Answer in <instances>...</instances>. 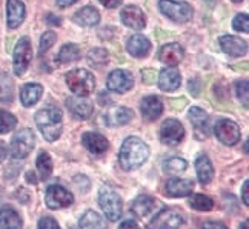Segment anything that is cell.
<instances>
[{
	"label": "cell",
	"instance_id": "7bdbcfd3",
	"mask_svg": "<svg viewBox=\"0 0 249 229\" xmlns=\"http://www.w3.org/2000/svg\"><path fill=\"white\" fill-rule=\"evenodd\" d=\"M249 182L246 180V182L243 183V189H242V197H243V203L248 206L249 205Z\"/></svg>",
	"mask_w": 249,
	"mask_h": 229
},
{
	"label": "cell",
	"instance_id": "c3c4849f",
	"mask_svg": "<svg viewBox=\"0 0 249 229\" xmlns=\"http://www.w3.org/2000/svg\"><path fill=\"white\" fill-rule=\"evenodd\" d=\"M75 2H77V0H57V5H59L60 8H66V6L75 3Z\"/></svg>",
	"mask_w": 249,
	"mask_h": 229
},
{
	"label": "cell",
	"instance_id": "ee69618b",
	"mask_svg": "<svg viewBox=\"0 0 249 229\" xmlns=\"http://www.w3.org/2000/svg\"><path fill=\"white\" fill-rule=\"evenodd\" d=\"M100 3L105 8H117L122 3V0H100Z\"/></svg>",
	"mask_w": 249,
	"mask_h": 229
},
{
	"label": "cell",
	"instance_id": "836d02e7",
	"mask_svg": "<svg viewBox=\"0 0 249 229\" xmlns=\"http://www.w3.org/2000/svg\"><path fill=\"white\" fill-rule=\"evenodd\" d=\"M109 60V54L107 50H103V48H95V50H91L89 54H88V62L89 65H94V66H103L107 65Z\"/></svg>",
	"mask_w": 249,
	"mask_h": 229
},
{
	"label": "cell",
	"instance_id": "484cf974",
	"mask_svg": "<svg viewBox=\"0 0 249 229\" xmlns=\"http://www.w3.org/2000/svg\"><path fill=\"white\" fill-rule=\"evenodd\" d=\"M196 173H197V177H198V182L202 185H208L211 180L214 177V168H213V163H211V160L208 156H200L197 160H196Z\"/></svg>",
	"mask_w": 249,
	"mask_h": 229
},
{
	"label": "cell",
	"instance_id": "f1b7e54d",
	"mask_svg": "<svg viewBox=\"0 0 249 229\" xmlns=\"http://www.w3.org/2000/svg\"><path fill=\"white\" fill-rule=\"evenodd\" d=\"M79 226L80 229H107V223H105L103 217L95 211H92V209L86 211L82 215Z\"/></svg>",
	"mask_w": 249,
	"mask_h": 229
},
{
	"label": "cell",
	"instance_id": "9c48e42d",
	"mask_svg": "<svg viewBox=\"0 0 249 229\" xmlns=\"http://www.w3.org/2000/svg\"><path fill=\"white\" fill-rule=\"evenodd\" d=\"M45 202L50 209H62L72 205L74 195L60 185H51L45 193Z\"/></svg>",
	"mask_w": 249,
	"mask_h": 229
},
{
	"label": "cell",
	"instance_id": "8fae6325",
	"mask_svg": "<svg viewBox=\"0 0 249 229\" xmlns=\"http://www.w3.org/2000/svg\"><path fill=\"white\" fill-rule=\"evenodd\" d=\"M185 139V128L176 119H168L160 128V140L169 146H177Z\"/></svg>",
	"mask_w": 249,
	"mask_h": 229
},
{
	"label": "cell",
	"instance_id": "d590c367",
	"mask_svg": "<svg viewBox=\"0 0 249 229\" xmlns=\"http://www.w3.org/2000/svg\"><path fill=\"white\" fill-rule=\"evenodd\" d=\"M188 168L186 160L180 159V157H172L165 161V171L169 174H180Z\"/></svg>",
	"mask_w": 249,
	"mask_h": 229
},
{
	"label": "cell",
	"instance_id": "b9f144b4",
	"mask_svg": "<svg viewBox=\"0 0 249 229\" xmlns=\"http://www.w3.org/2000/svg\"><path fill=\"white\" fill-rule=\"evenodd\" d=\"M119 229H140V226L137 225V222H134V220H124Z\"/></svg>",
	"mask_w": 249,
	"mask_h": 229
},
{
	"label": "cell",
	"instance_id": "7a4b0ae2",
	"mask_svg": "<svg viewBox=\"0 0 249 229\" xmlns=\"http://www.w3.org/2000/svg\"><path fill=\"white\" fill-rule=\"evenodd\" d=\"M36 125L48 141H55L62 134V111L55 106H48L36 114Z\"/></svg>",
	"mask_w": 249,
	"mask_h": 229
},
{
	"label": "cell",
	"instance_id": "8992f818",
	"mask_svg": "<svg viewBox=\"0 0 249 229\" xmlns=\"http://www.w3.org/2000/svg\"><path fill=\"white\" fill-rule=\"evenodd\" d=\"M160 11L163 13L171 20L177 23L189 22L193 17V8L185 2H174V0H160L159 2Z\"/></svg>",
	"mask_w": 249,
	"mask_h": 229
},
{
	"label": "cell",
	"instance_id": "ac0fdd59",
	"mask_svg": "<svg viewBox=\"0 0 249 229\" xmlns=\"http://www.w3.org/2000/svg\"><path fill=\"white\" fill-rule=\"evenodd\" d=\"M82 143L92 154H103L109 146L107 137L99 134V132H85L82 136Z\"/></svg>",
	"mask_w": 249,
	"mask_h": 229
},
{
	"label": "cell",
	"instance_id": "1f68e13d",
	"mask_svg": "<svg viewBox=\"0 0 249 229\" xmlns=\"http://www.w3.org/2000/svg\"><path fill=\"white\" fill-rule=\"evenodd\" d=\"M189 205L191 208L197 209V211H211V209L214 208V200L203 194H196L191 197Z\"/></svg>",
	"mask_w": 249,
	"mask_h": 229
},
{
	"label": "cell",
	"instance_id": "681fc988",
	"mask_svg": "<svg viewBox=\"0 0 249 229\" xmlns=\"http://www.w3.org/2000/svg\"><path fill=\"white\" fill-rule=\"evenodd\" d=\"M26 180H28L30 183H37V182H39V180L36 178V174H34V173H28V174H26Z\"/></svg>",
	"mask_w": 249,
	"mask_h": 229
},
{
	"label": "cell",
	"instance_id": "9a60e30c",
	"mask_svg": "<svg viewBox=\"0 0 249 229\" xmlns=\"http://www.w3.org/2000/svg\"><path fill=\"white\" fill-rule=\"evenodd\" d=\"M132 111L124 108V106H114L109 111L105 112V123L111 128H117V126H123L126 123L131 122L132 119Z\"/></svg>",
	"mask_w": 249,
	"mask_h": 229
},
{
	"label": "cell",
	"instance_id": "e575fe53",
	"mask_svg": "<svg viewBox=\"0 0 249 229\" xmlns=\"http://www.w3.org/2000/svg\"><path fill=\"white\" fill-rule=\"evenodd\" d=\"M17 125V119L11 112L0 109V134H8L9 131H13Z\"/></svg>",
	"mask_w": 249,
	"mask_h": 229
},
{
	"label": "cell",
	"instance_id": "52a82bcc",
	"mask_svg": "<svg viewBox=\"0 0 249 229\" xmlns=\"http://www.w3.org/2000/svg\"><path fill=\"white\" fill-rule=\"evenodd\" d=\"M33 59V46L28 37H22L20 40L17 42L14 48V74L16 75H23L25 71L28 70V66L31 63Z\"/></svg>",
	"mask_w": 249,
	"mask_h": 229
},
{
	"label": "cell",
	"instance_id": "30bf717a",
	"mask_svg": "<svg viewBox=\"0 0 249 229\" xmlns=\"http://www.w3.org/2000/svg\"><path fill=\"white\" fill-rule=\"evenodd\" d=\"M215 136L217 139L223 143L226 146H234L238 143L242 137V132H240V128L235 122L229 120V119H222L217 122L215 125Z\"/></svg>",
	"mask_w": 249,
	"mask_h": 229
},
{
	"label": "cell",
	"instance_id": "6da1fadb",
	"mask_svg": "<svg viewBox=\"0 0 249 229\" xmlns=\"http://www.w3.org/2000/svg\"><path fill=\"white\" fill-rule=\"evenodd\" d=\"M149 157V148L139 137H128L123 141L119 152L120 166L124 171H134L140 168Z\"/></svg>",
	"mask_w": 249,
	"mask_h": 229
},
{
	"label": "cell",
	"instance_id": "816d5d0a",
	"mask_svg": "<svg viewBox=\"0 0 249 229\" xmlns=\"http://www.w3.org/2000/svg\"><path fill=\"white\" fill-rule=\"evenodd\" d=\"M240 229H248V222H243V225H240Z\"/></svg>",
	"mask_w": 249,
	"mask_h": 229
},
{
	"label": "cell",
	"instance_id": "e0dca14e",
	"mask_svg": "<svg viewBox=\"0 0 249 229\" xmlns=\"http://www.w3.org/2000/svg\"><path fill=\"white\" fill-rule=\"evenodd\" d=\"M180 83H181L180 72L174 66H168V68H165L159 75V88L165 92L178 89Z\"/></svg>",
	"mask_w": 249,
	"mask_h": 229
},
{
	"label": "cell",
	"instance_id": "d4e9b609",
	"mask_svg": "<svg viewBox=\"0 0 249 229\" xmlns=\"http://www.w3.org/2000/svg\"><path fill=\"white\" fill-rule=\"evenodd\" d=\"M42 94H43L42 85H39V83L25 85V87L22 88V91H20V100L23 103V106L30 108V106H33V105H36L37 102L40 100Z\"/></svg>",
	"mask_w": 249,
	"mask_h": 229
},
{
	"label": "cell",
	"instance_id": "7c38bea8",
	"mask_svg": "<svg viewBox=\"0 0 249 229\" xmlns=\"http://www.w3.org/2000/svg\"><path fill=\"white\" fill-rule=\"evenodd\" d=\"M132 75L129 71L126 70H116L112 71L109 75H108V80H107V87L109 91H114V92H119V94H123L132 88Z\"/></svg>",
	"mask_w": 249,
	"mask_h": 229
},
{
	"label": "cell",
	"instance_id": "4fadbf2b",
	"mask_svg": "<svg viewBox=\"0 0 249 229\" xmlns=\"http://www.w3.org/2000/svg\"><path fill=\"white\" fill-rule=\"evenodd\" d=\"M66 108L75 119L86 120L92 116L94 112V105L88 99L80 97V95H74V97L66 99Z\"/></svg>",
	"mask_w": 249,
	"mask_h": 229
},
{
	"label": "cell",
	"instance_id": "603a6c76",
	"mask_svg": "<svg viewBox=\"0 0 249 229\" xmlns=\"http://www.w3.org/2000/svg\"><path fill=\"white\" fill-rule=\"evenodd\" d=\"M126 48H128V53L131 55L137 57V59H142V57H146L148 53L151 51V43H149V40L146 39L145 35L136 34L128 40Z\"/></svg>",
	"mask_w": 249,
	"mask_h": 229
},
{
	"label": "cell",
	"instance_id": "7402d4cb",
	"mask_svg": "<svg viewBox=\"0 0 249 229\" xmlns=\"http://www.w3.org/2000/svg\"><path fill=\"white\" fill-rule=\"evenodd\" d=\"M140 111L145 119L157 120L161 116V112H163V103L156 95H149V97H145L142 100Z\"/></svg>",
	"mask_w": 249,
	"mask_h": 229
},
{
	"label": "cell",
	"instance_id": "74e56055",
	"mask_svg": "<svg viewBox=\"0 0 249 229\" xmlns=\"http://www.w3.org/2000/svg\"><path fill=\"white\" fill-rule=\"evenodd\" d=\"M232 26L235 31H240V33H248L249 31V22H248V16L246 14H238Z\"/></svg>",
	"mask_w": 249,
	"mask_h": 229
},
{
	"label": "cell",
	"instance_id": "f6af8a7d",
	"mask_svg": "<svg viewBox=\"0 0 249 229\" xmlns=\"http://www.w3.org/2000/svg\"><path fill=\"white\" fill-rule=\"evenodd\" d=\"M142 75H143V77H145V82L146 83H154L156 80V72L154 71H143L142 72Z\"/></svg>",
	"mask_w": 249,
	"mask_h": 229
},
{
	"label": "cell",
	"instance_id": "7dc6e473",
	"mask_svg": "<svg viewBox=\"0 0 249 229\" xmlns=\"http://www.w3.org/2000/svg\"><path fill=\"white\" fill-rule=\"evenodd\" d=\"M6 146H5V143L0 140V163H2V161L6 159Z\"/></svg>",
	"mask_w": 249,
	"mask_h": 229
},
{
	"label": "cell",
	"instance_id": "83f0119b",
	"mask_svg": "<svg viewBox=\"0 0 249 229\" xmlns=\"http://www.w3.org/2000/svg\"><path fill=\"white\" fill-rule=\"evenodd\" d=\"M74 20L80 26H94L100 22V14L94 6H85L80 11L75 13Z\"/></svg>",
	"mask_w": 249,
	"mask_h": 229
},
{
	"label": "cell",
	"instance_id": "5bb4252c",
	"mask_svg": "<svg viewBox=\"0 0 249 229\" xmlns=\"http://www.w3.org/2000/svg\"><path fill=\"white\" fill-rule=\"evenodd\" d=\"M120 17H122V22L126 26L132 28V30H143L146 25L145 13H143L139 6H134V5L124 6L120 13Z\"/></svg>",
	"mask_w": 249,
	"mask_h": 229
},
{
	"label": "cell",
	"instance_id": "d6986e66",
	"mask_svg": "<svg viewBox=\"0 0 249 229\" xmlns=\"http://www.w3.org/2000/svg\"><path fill=\"white\" fill-rule=\"evenodd\" d=\"M194 182L186 178H169L166 183V194L169 197H188L193 194Z\"/></svg>",
	"mask_w": 249,
	"mask_h": 229
},
{
	"label": "cell",
	"instance_id": "f35d334b",
	"mask_svg": "<svg viewBox=\"0 0 249 229\" xmlns=\"http://www.w3.org/2000/svg\"><path fill=\"white\" fill-rule=\"evenodd\" d=\"M235 89H237V97L243 102L245 108H248V80H238L235 83Z\"/></svg>",
	"mask_w": 249,
	"mask_h": 229
},
{
	"label": "cell",
	"instance_id": "44dd1931",
	"mask_svg": "<svg viewBox=\"0 0 249 229\" xmlns=\"http://www.w3.org/2000/svg\"><path fill=\"white\" fill-rule=\"evenodd\" d=\"M185 57V51L178 43H168L160 50L159 59L168 66H176L178 65Z\"/></svg>",
	"mask_w": 249,
	"mask_h": 229
},
{
	"label": "cell",
	"instance_id": "ffe728a7",
	"mask_svg": "<svg viewBox=\"0 0 249 229\" xmlns=\"http://www.w3.org/2000/svg\"><path fill=\"white\" fill-rule=\"evenodd\" d=\"M6 16H8V28L9 30H16L25 20V5L20 0H8Z\"/></svg>",
	"mask_w": 249,
	"mask_h": 229
},
{
	"label": "cell",
	"instance_id": "3957f363",
	"mask_svg": "<svg viewBox=\"0 0 249 229\" xmlns=\"http://www.w3.org/2000/svg\"><path fill=\"white\" fill-rule=\"evenodd\" d=\"M66 85L70 91H72L75 95L86 97L89 95L95 88V79L94 75L86 70H74L66 74Z\"/></svg>",
	"mask_w": 249,
	"mask_h": 229
},
{
	"label": "cell",
	"instance_id": "f546056e",
	"mask_svg": "<svg viewBox=\"0 0 249 229\" xmlns=\"http://www.w3.org/2000/svg\"><path fill=\"white\" fill-rule=\"evenodd\" d=\"M79 59H80V48L75 43L63 45L59 53V57H57V60L60 63H70V62H75Z\"/></svg>",
	"mask_w": 249,
	"mask_h": 229
},
{
	"label": "cell",
	"instance_id": "ba28073f",
	"mask_svg": "<svg viewBox=\"0 0 249 229\" xmlns=\"http://www.w3.org/2000/svg\"><path fill=\"white\" fill-rule=\"evenodd\" d=\"M185 223V217L176 208H165L152 218V229H178Z\"/></svg>",
	"mask_w": 249,
	"mask_h": 229
},
{
	"label": "cell",
	"instance_id": "4dcf8cb0",
	"mask_svg": "<svg viewBox=\"0 0 249 229\" xmlns=\"http://www.w3.org/2000/svg\"><path fill=\"white\" fill-rule=\"evenodd\" d=\"M37 169H39V174H40V178L42 180H46L50 178L51 173H53V161H51V157L48 152H40L39 157H37Z\"/></svg>",
	"mask_w": 249,
	"mask_h": 229
},
{
	"label": "cell",
	"instance_id": "60d3db41",
	"mask_svg": "<svg viewBox=\"0 0 249 229\" xmlns=\"http://www.w3.org/2000/svg\"><path fill=\"white\" fill-rule=\"evenodd\" d=\"M203 229H228V228L222 222H206L203 225Z\"/></svg>",
	"mask_w": 249,
	"mask_h": 229
},
{
	"label": "cell",
	"instance_id": "5b68a950",
	"mask_svg": "<svg viewBox=\"0 0 249 229\" xmlns=\"http://www.w3.org/2000/svg\"><path fill=\"white\" fill-rule=\"evenodd\" d=\"M34 143H36L34 132L28 128H23L14 134L11 145H9V152H11V156L14 159H25L33 151Z\"/></svg>",
	"mask_w": 249,
	"mask_h": 229
},
{
	"label": "cell",
	"instance_id": "4316f807",
	"mask_svg": "<svg viewBox=\"0 0 249 229\" xmlns=\"http://www.w3.org/2000/svg\"><path fill=\"white\" fill-rule=\"evenodd\" d=\"M156 208V200L149 197V195H140L134 200V203L131 205V211L132 214H136L137 217L143 218L148 217Z\"/></svg>",
	"mask_w": 249,
	"mask_h": 229
},
{
	"label": "cell",
	"instance_id": "bcb514c9",
	"mask_svg": "<svg viewBox=\"0 0 249 229\" xmlns=\"http://www.w3.org/2000/svg\"><path fill=\"white\" fill-rule=\"evenodd\" d=\"M46 22L50 23V25H54V26H59V25L62 23L60 18H59V17H55L54 14H50V16H48V17H46Z\"/></svg>",
	"mask_w": 249,
	"mask_h": 229
},
{
	"label": "cell",
	"instance_id": "ab89813d",
	"mask_svg": "<svg viewBox=\"0 0 249 229\" xmlns=\"http://www.w3.org/2000/svg\"><path fill=\"white\" fill-rule=\"evenodd\" d=\"M39 229H62L53 217H42L39 222Z\"/></svg>",
	"mask_w": 249,
	"mask_h": 229
},
{
	"label": "cell",
	"instance_id": "cb8c5ba5",
	"mask_svg": "<svg viewBox=\"0 0 249 229\" xmlns=\"http://www.w3.org/2000/svg\"><path fill=\"white\" fill-rule=\"evenodd\" d=\"M22 218L11 206L0 208V229H22Z\"/></svg>",
	"mask_w": 249,
	"mask_h": 229
},
{
	"label": "cell",
	"instance_id": "277c9868",
	"mask_svg": "<svg viewBox=\"0 0 249 229\" xmlns=\"http://www.w3.org/2000/svg\"><path fill=\"white\" fill-rule=\"evenodd\" d=\"M99 203L103 214L108 217V220L117 222L122 217V200L112 188L103 186L99 191Z\"/></svg>",
	"mask_w": 249,
	"mask_h": 229
},
{
	"label": "cell",
	"instance_id": "f5cc1de1",
	"mask_svg": "<svg viewBox=\"0 0 249 229\" xmlns=\"http://www.w3.org/2000/svg\"><path fill=\"white\" fill-rule=\"evenodd\" d=\"M231 2H234V3H240V2H243V0H231Z\"/></svg>",
	"mask_w": 249,
	"mask_h": 229
},
{
	"label": "cell",
	"instance_id": "2e32d148",
	"mask_svg": "<svg viewBox=\"0 0 249 229\" xmlns=\"http://www.w3.org/2000/svg\"><path fill=\"white\" fill-rule=\"evenodd\" d=\"M220 46H222L225 54H228L229 57H240L245 55L248 51V43L235 35H223L220 39Z\"/></svg>",
	"mask_w": 249,
	"mask_h": 229
},
{
	"label": "cell",
	"instance_id": "d6a6232c",
	"mask_svg": "<svg viewBox=\"0 0 249 229\" xmlns=\"http://www.w3.org/2000/svg\"><path fill=\"white\" fill-rule=\"evenodd\" d=\"M189 122L196 126V129H205L208 123V114L202 108L193 106L189 109Z\"/></svg>",
	"mask_w": 249,
	"mask_h": 229
},
{
	"label": "cell",
	"instance_id": "f907efd6",
	"mask_svg": "<svg viewBox=\"0 0 249 229\" xmlns=\"http://www.w3.org/2000/svg\"><path fill=\"white\" fill-rule=\"evenodd\" d=\"M205 2H206L208 5H211V6H213V5H214V3L217 2V0H205Z\"/></svg>",
	"mask_w": 249,
	"mask_h": 229
},
{
	"label": "cell",
	"instance_id": "8d00e7d4",
	"mask_svg": "<svg viewBox=\"0 0 249 229\" xmlns=\"http://www.w3.org/2000/svg\"><path fill=\"white\" fill-rule=\"evenodd\" d=\"M57 42V34L54 31H46L42 39H40V45H39V53L45 54L51 46H54V43Z\"/></svg>",
	"mask_w": 249,
	"mask_h": 229
}]
</instances>
